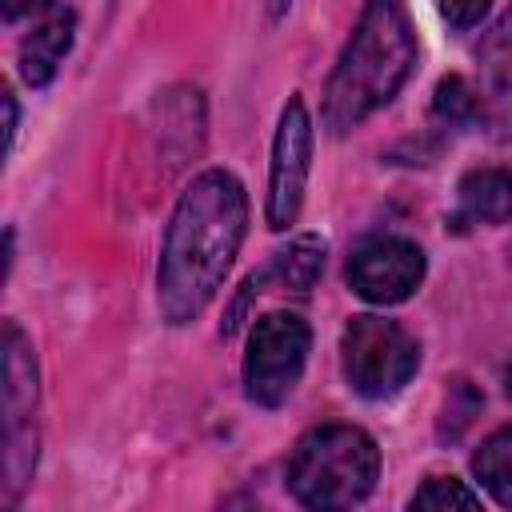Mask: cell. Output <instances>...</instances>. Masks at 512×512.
<instances>
[{"mask_svg":"<svg viewBox=\"0 0 512 512\" xmlns=\"http://www.w3.org/2000/svg\"><path fill=\"white\" fill-rule=\"evenodd\" d=\"M484 52H512V8H508V12H504V20L492 28V36H488Z\"/></svg>","mask_w":512,"mask_h":512,"instance_id":"obj_16","label":"cell"},{"mask_svg":"<svg viewBox=\"0 0 512 512\" xmlns=\"http://www.w3.org/2000/svg\"><path fill=\"white\" fill-rule=\"evenodd\" d=\"M36 404H40V380H36L32 344L12 320H4V480H0V500L8 508L20 500V492L32 484V472H36V456H40Z\"/></svg>","mask_w":512,"mask_h":512,"instance_id":"obj_4","label":"cell"},{"mask_svg":"<svg viewBox=\"0 0 512 512\" xmlns=\"http://www.w3.org/2000/svg\"><path fill=\"white\" fill-rule=\"evenodd\" d=\"M324 252H328V244L316 232H300L288 248H280L272 256V264L264 268V280H276L288 292H312V284L324 272Z\"/></svg>","mask_w":512,"mask_h":512,"instance_id":"obj_11","label":"cell"},{"mask_svg":"<svg viewBox=\"0 0 512 512\" xmlns=\"http://www.w3.org/2000/svg\"><path fill=\"white\" fill-rule=\"evenodd\" d=\"M380 480V448L356 424H320L300 436L288 460V488L304 508H352Z\"/></svg>","mask_w":512,"mask_h":512,"instance_id":"obj_3","label":"cell"},{"mask_svg":"<svg viewBox=\"0 0 512 512\" xmlns=\"http://www.w3.org/2000/svg\"><path fill=\"white\" fill-rule=\"evenodd\" d=\"M504 384H508V396H512V360H508V372H504Z\"/></svg>","mask_w":512,"mask_h":512,"instance_id":"obj_20","label":"cell"},{"mask_svg":"<svg viewBox=\"0 0 512 512\" xmlns=\"http://www.w3.org/2000/svg\"><path fill=\"white\" fill-rule=\"evenodd\" d=\"M4 136H8V148H12V140H16V100H12V92H4Z\"/></svg>","mask_w":512,"mask_h":512,"instance_id":"obj_18","label":"cell"},{"mask_svg":"<svg viewBox=\"0 0 512 512\" xmlns=\"http://www.w3.org/2000/svg\"><path fill=\"white\" fill-rule=\"evenodd\" d=\"M436 4H440L444 20H448L452 28H472V24H480V20L488 16V8H492L496 0H436Z\"/></svg>","mask_w":512,"mask_h":512,"instance_id":"obj_15","label":"cell"},{"mask_svg":"<svg viewBox=\"0 0 512 512\" xmlns=\"http://www.w3.org/2000/svg\"><path fill=\"white\" fill-rule=\"evenodd\" d=\"M72 36H76V16H72V8H64V4L48 8L44 20H40V24L24 36V44H20V76H24V84H32V88L52 84V76L60 72L64 56H68V48H72Z\"/></svg>","mask_w":512,"mask_h":512,"instance_id":"obj_9","label":"cell"},{"mask_svg":"<svg viewBox=\"0 0 512 512\" xmlns=\"http://www.w3.org/2000/svg\"><path fill=\"white\" fill-rule=\"evenodd\" d=\"M416 64V36L404 0H364L360 20L328 76L324 124L340 136L380 112Z\"/></svg>","mask_w":512,"mask_h":512,"instance_id":"obj_2","label":"cell"},{"mask_svg":"<svg viewBox=\"0 0 512 512\" xmlns=\"http://www.w3.org/2000/svg\"><path fill=\"white\" fill-rule=\"evenodd\" d=\"M512 220V172L472 168L456 188V224H508Z\"/></svg>","mask_w":512,"mask_h":512,"instance_id":"obj_10","label":"cell"},{"mask_svg":"<svg viewBox=\"0 0 512 512\" xmlns=\"http://www.w3.org/2000/svg\"><path fill=\"white\" fill-rule=\"evenodd\" d=\"M312 332L296 312H268L248 332L244 352V392L260 408H280L292 388L300 384V372L308 364Z\"/></svg>","mask_w":512,"mask_h":512,"instance_id":"obj_6","label":"cell"},{"mask_svg":"<svg viewBox=\"0 0 512 512\" xmlns=\"http://www.w3.org/2000/svg\"><path fill=\"white\" fill-rule=\"evenodd\" d=\"M244 228L248 196L228 168H208L180 192L156 268V304L168 324H192L216 300Z\"/></svg>","mask_w":512,"mask_h":512,"instance_id":"obj_1","label":"cell"},{"mask_svg":"<svg viewBox=\"0 0 512 512\" xmlns=\"http://www.w3.org/2000/svg\"><path fill=\"white\" fill-rule=\"evenodd\" d=\"M312 168V116L300 96H292L280 108L276 140H272V168H268V204L264 220L272 232H284L296 224L300 204H304V184Z\"/></svg>","mask_w":512,"mask_h":512,"instance_id":"obj_7","label":"cell"},{"mask_svg":"<svg viewBox=\"0 0 512 512\" xmlns=\"http://www.w3.org/2000/svg\"><path fill=\"white\" fill-rule=\"evenodd\" d=\"M408 504H412V508H428V512H452V508L476 512V508H480V496H476L464 480H456V476H432V480H424V484L412 492Z\"/></svg>","mask_w":512,"mask_h":512,"instance_id":"obj_13","label":"cell"},{"mask_svg":"<svg viewBox=\"0 0 512 512\" xmlns=\"http://www.w3.org/2000/svg\"><path fill=\"white\" fill-rule=\"evenodd\" d=\"M288 4H292V0H268V12H272V20H276L280 12H288Z\"/></svg>","mask_w":512,"mask_h":512,"instance_id":"obj_19","label":"cell"},{"mask_svg":"<svg viewBox=\"0 0 512 512\" xmlns=\"http://www.w3.org/2000/svg\"><path fill=\"white\" fill-rule=\"evenodd\" d=\"M44 0H0V12H4V20H20L24 12H32V8H40Z\"/></svg>","mask_w":512,"mask_h":512,"instance_id":"obj_17","label":"cell"},{"mask_svg":"<svg viewBox=\"0 0 512 512\" xmlns=\"http://www.w3.org/2000/svg\"><path fill=\"white\" fill-rule=\"evenodd\" d=\"M472 472H476V480L492 492L496 504L512 508V428L492 432V436L476 448Z\"/></svg>","mask_w":512,"mask_h":512,"instance_id":"obj_12","label":"cell"},{"mask_svg":"<svg viewBox=\"0 0 512 512\" xmlns=\"http://www.w3.org/2000/svg\"><path fill=\"white\" fill-rule=\"evenodd\" d=\"M436 116L448 120V124H472L480 116V100H476V92L468 88L464 76L440 80V88H436Z\"/></svg>","mask_w":512,"mask_h":512,"instance_id":"obj_14","label":"cell"},{"mask_svg":"<svg viewBox=\"0 0 512 512\" xmlns=\"http://www.w3.org/2000/svg\"><path fill=\"white\" fill-rule=\"evenodd\" d=\"M340 364L352 392L364 400H388L416 376L420 348L396 320L364 312L352 316L340 336Z\"/></svg>","mask_w":512,"mask_h":512,"instance_id":"obj_5","label":"cell"},{"mask_svg":"<svg viewBox=\"0 0 512 512\" xmlns=\"http://www.w3.org/2000/svg\"><path fill=\"white\" fill-rule=\"evenodd\" d=\"M424 280V252L404 236H376L348 260V284L368 304H400Z\"/></svg>","mask_w":512,"mask_h":512,"instance_id":"obj_8","label":"cell"}]
</instances>
